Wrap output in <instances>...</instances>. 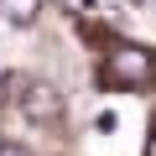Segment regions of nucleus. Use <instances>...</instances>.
Masks as SVG:
<instances>
[{"label": "nucleus", "mask_w": 156, "mask_h": 156, "mask_svg": "<svg viewBox=\"0 0 156 156\" xmlns=\"http://www.w3.org/2000/svg\"><path fill=\"white\" fill-rule=\"evenodd\" d=\"M115 125H120V115H115V109H104V115H99V120H94V130H99V135H109V130H115Z\"/></svg>", "instance_id": "4"}, {"label": "nucleus", "mask_w": 156, "mask_h": 156, "mask_svg": "<svg viewBox=\"0 0 156 156\" xmlns=\"http://www.w3.org/2000/svg\"><path fill=\"white\" fill-rule=\"evenodd\" d=\"M5 89H11V83H5V78H0V104H5Z\"/></svg>", "instance_id": "6"}, {"label": "nucleus", "mask_w": 156, "mask_h": 156, "mask_svg": "<svg viewBox=\"0 0 156 156\" xmlns=\"http://www.w3.org/2000/svg\"><path fill=\"white\" fill-rule=\"evenodd\" d=\"M99 78L109 89H120V94H140V89H151V78H156V57L146 52V47H115L109 57H104V68H99Z\"/></svg>", "instance_id": "1"}, {"label": "nucleus", "mask_w": 156, "mask_h": 156, "mask_svg": "<svg viewBox=\"0 0 156 156\" xmlns=\"http://www.w3.org/2000/svg\"><path fill=\"white\" fill-rule=\"evenodd\" d=\"M0 156H31L26 146H16V140H0Z\"/></svg>", "instance_id": "5"}, {"label": "nucleus", "mask_w": 156, "mask_h": 156, "mask_svg": "<svg viewBox=\"0 0 156 156\" xmlns=\"http://www.w3.org/2000/svg\"><path fill=\"white\" fill-rule=\"evenodd\" d=\"M146 156H156V135H151V146H146Z\"/></svg>", "instance_id": "7"}, {"label": "nucleus", "mask_w": 156, "mask_h": 156, "mask_svg": "<svg viewBox=\"0 0 156 156\" xmlns=\"http://www.w3.org/2000/svg\"><path fill=\"white\" fill-rule=\"evenodd\" d=\"M42 11V0H0V16H5L11 26H31Z\"/></svg>", "instance_id": "3"}, {"label": "nucleus", "mask_w": 156, "mask_h": 156, "mask_svg": "<svg viewBox=\"0 0 156 156\" xmlns=\"http://www.w3.org/2000/svg\"><path fill=\"white\" fill-rule=\"evenodd\" d=\"M16 99H21V115H26V120H37V125L62 120V94H57L52 83H42V78H31V83H26Z\"/></svg>", "instance_id": "2"}]
</instances>
